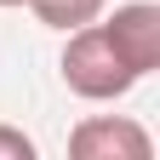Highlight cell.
I'll return each instance as SVG.
<instances>
[{
  "mask_svg": "<svg viewBox=\"0 0 160 160\" xmlns=\"http://www.w3.org/2000/svg\"><path fill=\"white\" fill-rule=\"evenodd\" d=\"M103 34H109L114 57H120V63H126L137 80L160 69V6L132 0V6H120L109 23H103Z\"/></svg>",
  "mask_w": 160,
  "mask_h": 160,
  "instance_id": "3957f363",
  "label": "cell"
},
{
  "mask_svg": "<svg viewBox=\"0 0 160 160\" xmlns=\"http://www.w3.org/2000/svg\"><path fill=\"white\" fill-rule=\"evenodd\" d=\"M29 6H34V17H40V23H46V29H80V23H92V17L97 12H103V0H29Z\"/></svg>",
  "mask_w": 160,
  "mask_h": 160,
  "instance_id": "277c9868",
  "label": "cell"
},
{
  "mask_svg": "<svg viewBox=\"0 0 160 160\" xmlns=\"http://www.w3.org/2000/svg\"><path fill=\"white\" fill-rule=\"evenodd\" d=\"M69 154L74 160H149L154 137L126 114H92L69 132Z\"/></svg>",
  "mask_w": 160,
  "mask_h": 160,
  "instance_id": "7a4b0ae2",
  "label": "cell"
},
{
  "mask_svg": "<svg viewBox=\"0 0 160 160\" xmlns=\"http://www.w3.org/2000/svg\"><path fill=\"white\" fill-rule=\"evenodd\" d=\"M0 160H34V137H23L17 126H0Z\"/></svg>",
  "mask_w": 160,
  "mask_h": 160,
  "instance_id": "5b68a950",
  "label": "cell"
},
{
  "mask_svg": "<svg viewBox=\"0 0 160 160\" xmlns=\"http://www.w3.org/2000/svg\"><path fill=\"white\" fill-rule=\"evenodd\" d=\"M0 6H29V0H0Z\"/></svg>",
  "mask_w": 160,
  "mask_h": 160,
  "instance_id": "8992f818",
  "label": "cell"
},
{
  "mask_svg": "<svg viewBox=\"0 0 160 160\" xmlns=\"http://www.w3.org/2000/svg\"><path fill=\"white\" fill-rule=\"evenodd\" d=\"M63 80H69L74 97H86V103H114V97H126V92L137 86V74L114 57V46H109V34H103L97 17H92V23H80V29H69Z\"/></svg>",
  "mask_w": 160,
  "mask_h": 160,
  "instance_id": "6da1fadb",
  "label": "cell"
}]
</instances>
